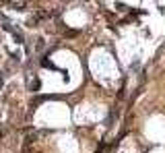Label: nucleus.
I'll list each match as a JSON object with an SVG mask.
<instances>
[{
  "label": "nucleus",
  "instance_id": "nucleus-1",
  "mask_svg": "<svg viewBox=\"0 0 165 153\" xmlns=\"http://www.w3.org/2000/svg\"><path fill=\"white\" fill-rule=\"evenodd\" d=\"M39 85H41V83H39V79H35V81L31 83V91H37V89H39Z\"/></svg>",
  "mask_w": 165,
  "mask_h": 153
}]
</instances>
